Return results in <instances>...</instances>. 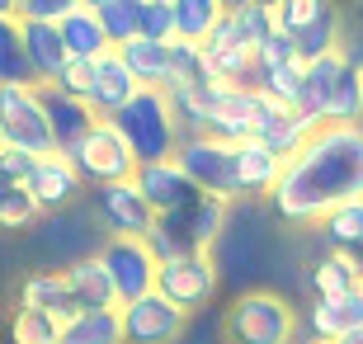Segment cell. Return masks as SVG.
<instances>
[{
  "label": "cell",
  "mask_w": 363,
  "mask_h": 344,
  "mask_svg": "<svg viewBox=\"0 0 363 344\" xmlns=\"http://www.w3.org/2000/svg\"><path fill=\"white\" fill-rule=\"evenodd\" d=\"M283 165L288 160L274 151L269 142H259V137H245V142H236V199L241 194H274L283 179Z\"/></svg>",
  "instance_id": "14"
},
{
  "label": "cell",
  "mask_w": 363,
  "mask_h": 344,
  "mask_svg": "<svg viewBox=\"0 0 363 344\" xmlns=\"http://www.w3.org/2000/svg\"><path fill=\"white\" fill-rule=\"evenodd\" d=\"M99 260H104L108 278H113V292H118V306L123 302H137L156 292V278H161V260L151 250L147 236H108L99 245Z\"/></svg>",
  "instance_id": "6"
},
{
  "label": "cell",
  "mask_w": 363,
  "mask_h": 344,
  "mask_svg": "<svg viewBox=\"0 0 363 344\" xmlns=\"http://www.w3.org/2000/svg\"><path fill=\"white\" fill-rule=\"evenodd\" d=\"M133 179H137V189L147 194V203H151L156 217L179 212V208H189V203L199 199V184L184 174L179 160H151V165H137Z\"/></svg>",
  "instance_id": "11"
},
{
  "label": "cell",
  "mask_w": 363,
  "mask_h": 344,
  "mask_svg": "<svg viewBox=\"0 0 363 344\" xmlns=\"http://www.w3.org/2000/svg\"><path fill=\"white\" fill-rule=\"evenodd\" d=\"M321 236L330 250H345V255H363V199L340 203L335 212L321 217Z\"/></svg>",
  "instance_id": "25"
},
{
  "label": "cell",
  "mask_w": 363,
  "mask_h": 344,
  "mask_svg": "<svg viewBox=\"0 0 363 344\" xmlns=\"http://www.w3.org/2000/svg\"><path fill=\"white\" fill-rule=\"evenodd\" d=\"M363 288V260L345 250H325L311 265V297H345V292Z\"/></svg>",
  "instance_id": "21"
},
{
  "label": "cell",
  "mask_w": 363,
  "mask_h": 344,
  "mask_svg": "<svg viewBox=\"0 0 363 344\" xmlns=\"http://www.w3.org/2000/svg\"><path fill=\"white\" fill-rule=\"evenodd\" d=\"M350 199H363V123L316 128L311 142L283 165L279 189L269 194L274 212L293 226H321L325 212Z\"/></svg>",
  "instance_id": "1"
},
{
  "label": "cell",
  "mask_w": 363,
  "mask_h": 344,
  "mask_svg": "<svg viewBox=\"0 0 363 344\" xmlns=\"http://www.w3.org/2000/svg\"><path fill=\"white\" fill-rule=\"evenodd\" d=\"M123 340L128 344H175L189 326V311L175 306L165 292H147L137 302H123Z\"/></svg>",
  "instance_id": "8"
},
{
  "label": "cell",
  "mask_w": 363,
  "mask_h": 344,
  "mask_svg": "<svg viewBox=\"0 0 363 344\" xmlns=\"http://www.w3.org/2000/svg\"><path fill=\"white\" fill-rule=\"evenodd\" d=\"M255 90H264L269 99L288 109H302V94H307V62H288V67H274V71H259Z\"/></svg>",
  "instance_id": "29"
},
{
  "label": "cell",
  "mask_w": 363,
  "mask_h": 344,
  "mask_svg": "<svg viewBox=\"0 0 363 344\" xmlns=\"http://www.w3.org/2000/svg\"><path fill=\"white\" fill-rule=\"evenodd\" d=\"M156 292H165L175 306L184 311H199L203 302H213L217 292V265L213 255H179V260H165L161 278H156Z\"/></svg>",
  "instance_id": "10"
},
{
  "label": "cell",
  "mask_w": 363,
  "mask_h": 344,
  "mask_svg": "<svg viewBox=\"0 0 363 344\" xmlns=\"http://www.w3.org/2000/svg\"><path fill=\"white\" fill-rule=\"evenodd\" d=\"M62 326H67V321L48 316V311L14 306V316H10V344H62Z\"/></svg>",
  "instance_id": "30"
},
{
  "label": "cell",
  "mask_w": 363,
  "mask_h": 344,
  "mask_svg": "<svg viewBox=\"0 0 363 344\" xmlns=\"http://www.w3.org/2000/svg\"><path fill=\"white\" fill-rule=\"evenodd\" d=\"M236 5H250V0H227V10H236ZM264 5H274V0H264Z\"/></svg>",
  "instance_id": "44"
},
{
  "label": "cell",
  "mask_w": 363,
  "mask_h": 344,
  "mask_svg": "<svg viewBox=\"0 0 363 344\" xmlns=\"http://www.w3.org/2000/svg\"><path fill=\"white\" fill-rule=\"evenodd\" d=\"M0 128L10 146H24L33 156H62L43 109V85H0Z\"/></svg>",
  "instance_id": "5"
},
{
  "label": "cell",
  "mask_w": 363,
  "mask_h": 344,
  "mask_svg": "<svg viewBox=\"0 0 363 344\" xmlns=\"http://www.w3.org/2000/svg\"><path fill=\"white\" fill-rule=\"evenodd\" d=\"M288 62H302V57H297V43L279 28V33H274V38L255 52V67H259V71H274V67H288ZM255 80H259V76H255Z\"/></svg>",
  "instance_id": "36"
},
{
  "label": "cell",
  "mask_w": 363,
  "mask_h": 344,
  "mask_svg": "<svg viewBox=\"0 0 363 344\" xmlns=\"http://www.w3.org/2000/svg\"><path fill=\"white\" fill-rule=\"evenodd\" d=\"M5 146H10V142H5V128H0V151H5Z\"/></svg>",
  "instance_id": "45"
},
{
  "label": "cell",
  "mask_w": 363,
  "mask_h": 344,
  "mask_svg": "<svg viewBox=\"0 0 363 344\" xmlns=\"http://www.w3.org/2000/svg\"><path fill=\"white\" fill-rule=\"evenodd\" d=\"M19 306H28V311H48V316L57 321H71L81 306H76V297H71L67 278H62V269H38V274H28L24 283H19Z\"/></svg>",
  "instance_id": "19"
},
{
  "label": "cell",
  "mask_w": 363,
  "mask_h": 344,
  "mask_svg": "<svg viewBox=\"0 0 363 344\" xmlns=\"http://www.w3.org/2000/svg\"><path fill=\"white\" fill-rule=\"evenodd\" d=\"M81 5H85V10H104L108 0H81Z\"/></svg>",
  "instance_id": "43"
},
{
  "label": "cell",
  "mask_w": 363,
  "mask_h": 344,
  "mask_svg": "<svg viewBox=\"0 0 363 344\" xmlns=\"http://www.w3.org/2000/svg\"><path fill=\"white\" fill-rule=\"evenodd\" d=\"M62 344H128L123 340V311L118 306L76 311V316L62 326Z\"/></svg>",
  "instance_id": "24"
},
{
  "label": "cell",
  "mask_w": 363,
  "mask_h": 344,
  "mask_svg": "<svg viewBox=\"0 0 363 344\" xmlns=\"http://www.w3.org/2000/svg\"><path fill=\"white\" fill-rule=\"evenodd\" d=\"M62 278H67V288H71V297H76L81 311H94V306H118V292H113V278H108L99 250L71 260V265L62 269Z\"/></svg>",
  "instance_id": "18"
},
{
  "label": "cell",
  "mask_w": 363,
  "mask_h": 344,
  "mask_svg": "<svg viewBox=\"0 0 363 344\" xmlns=\"http://www.w3.org/2000/svg\"><path fill=\"white\" fill-rule=\"evenodd\" d=\"M340 10V0H274V19L288 38H302L307 28H316L321 19Z\"/></svg>",
  "instance_id": "28"
},
{
  "label": "cell",
  "mask_w": 363,
  "mask_h": 344,
  "mask_svg": "<svg viewBox=\"0 0 363 344\" xmlns=\"http://www.w3.org/2000/svg\"><path fill=\"white\" fill-rule=\"evenodd\" d=\"M94 212L113 236H151V226H156V212H151L147 194L137 189V179L99 184L94 189Z\"/></svg>",
  "instance_id": "9"
},
{
  "label": "cell",
  "mask_w": 363,
  "mask_h": 344,
  "mask_svg": "<svg viewBox=\"0 0 363 344\" xmlns=\"http://www.w3.org/2000/svg\"><path fill=\"white\" fill-rule=\"evenodd\" d=\"M19 28H24V52H28V67H33V80L38 85H52L57 71L67 67V43H62V28L48 24V19H24L19 14Z\"/></svg>",
  "instance_id": "16"
},
{
  "label": "cell",
  "mask_w": 363,
  "mask_h": 344,
  "mask_svg": "<svg viewBox=\"0 0 363 344\" xmlns=\"http://www.w3.org/2000/svg\"><path fill=\"white\" fill-rule=\"evenodd\" d=\"M175 160L184 174L199 184V194H217V199H236V142H222L213 133H194L179 142Z\"/></svg>",
  "instance_id": "7"
},
{
  "label": "cell",
  "mask_w": 363,
  "mask_h": 344,
  "mask_svg": "<svg viewBox=\"0 0 363 344\" xmlns=\"http://www.w3.org/2000/svg\"><path fill=\"white\" fill-rule=\"evenodd\" d=\"M43 156H33V151H24V146H5V151H0V170L10 174V179H19V184H24L28 174H33V165H38Z\"/></svg>",
  "instance_id": "38"
},
{
  "label": "cell",
  "mask_w": 363,
  "mask_h": 344,
  "mask_svg": "<svg viewBox=\"0 0 363 344\" xmlns=\"http://www.w3.org/2000/svg\"><path fill=\"white\" fill-rule=\"evenodd\" d=\"M227 344H297V311L279 292H241L222 321Z\"/></svg>",
  "instance_id": "3"
},
{
  "label": "cell",
  "mask_w": 363,
  "mask_h": 344,
  "mask_svg": "<svg viewBox=\"0 0 363 344\" xmlns=\"http://www.w3.org/2000/svg\"><path fill=\"white\" fill-rule=\"evenodd\" d=\"M142 38L175 43V5L170 0H147L142 5Z\"/></svg>",
  "instance_id": "34"
},
{
  "label": "cell",
  "mask_w": 363,
  "mask_h": 344,
  "mask_svg": "<svg viewBox=\"0 0 363 344\" xmlns=\"http://www.w3.org/2000/svg\"><path fill=\"white\" fill-rule=\"evenodd\" d=\"M363 326V288L345 292V297H311L307 306V340L335 344L340 335H350Z\"/></svg>",
  "instance_id": "15"
},
{
  "label": "cell",
  "mask_w": 363,
  "mask_h": 344,
  "mask_svg": "<svg viewBox=\"0 0 363 344\" xmlns=\"http://www.w3.org/2000/svg\"><path fill=\"white\" fill-rule=\"evenodd\" d=\"M43 212H38V203H33V194H28L19 179H10V174L0 170V226L5 231H19V226H28V222H38Z\"/></svg>",
  "instance_id": "31"
},
{
  "label": "cell",
  "mask_w": 363,
  "mask_h": 344,
  "mask_svg": "<svg viewBox=\"0 0 363 344\" xmlns=\"http://www.w3.org/2000/svg\"><path fill=\"white\" fill-rule=\"evenodd\" d=\"M142 5H147V0H108L104 10H99L104 33H108V43H113V48L142 38Z\"/></svg>",
  "instance_id": "33"
},
{
  "label": "cell",
  "mask_w": 363,
  "mask_h": 344,
  "mask_svg": "<svg viewBox=\"0 0 363 344\" xmlns=\"http://www.w3.org/2000/svg\"><path fill=\"white\" fill-rule=\"evenodd\" d=\"M43 109H48V123H52V137H57V151H62V156L99 123V113H94L85 99H71V94L52 90V85H43Z\"/></svg>",
  "instance_id": "17"
},
{
  "label": "cell",
  "mask_w": 363,
  "mask_h": 344,
  "mask_svg": "<svg viewBox=\"0 0 363 344\" xmlns=\"http://www.w3.org/2000/svg\"><path fill=\"white\" fill-rule=\"evenodd\" d=\"M345 14H350V33H363V0H345Z\"/></svg>",
  "instance_id": "39"
},
{
  "label": "cell",
  "mask_w": 363,
  "mask_h": 344,
  "mask_svg": "<svg viewBox=\"0 0 363 344\" xmlns=\"http://www.w3.org/2000/svg\"><path fill=\"white\" fill-rule=\"evenodd\" d=\"M297 344H321V340H297Z\"/></svg>",
  "instance_id": "46"
},
{
  "label": "cell",
  "mask_w": 363,
  "mask_h": 344,
  "mask_svg": "<svg viewBox=\"0 0 363 344\" xmlns=\"http://www.w3.org/2000/svg\"><path fill=\"white\" fill-rule=\"evenodd\" d=\"M62 43H67L71 57H85V62H99L104 52H113V43H108L104 33V19H99V10H71L67 19H62Z\"/></svg>",
  "instance_id": "22"
},
{
  "label": "cell",
  "mask_w": 363,
  "mask_h": 344,
  "mask_svg": "<svg viewBox=\"0 0 363 344\" xmlns=\"http://www.w3.org/2000/svg\"><path fill=\"white\" fill-rule=\"evenodd\" d=\"M137 90H142L137 76L128 71V62H123L118 48H113V52H104L94 62V85H90V99H85V104H90L99 118H118L123 109L133 104Z\"/></svg>",
  "instance_id": "12"
},
{
  "label": "cell",
  "mask_w": 363,
  "mask_h": 344,
  "mask_svg": "<svg viewBox=\"0 0 363 344\" xmlns=\"http://www.w3.org/2000/svg\"><path fill=\"white\" fill-rule=\"evenodd\" d=\"M231 24H236V33H241V43H250V48H264V43L279 33V19H274V5H264V0H250V5H236L231 10Z\"/></svg>",
  "instance_id": "32"
},
{
  "label": "cell",
  "mask_w": 363,
  "mask_h": 344,
  "mask_svg": "<svg viewBox=\"0 0 363 344\" xmlns=\"http://www.w3.org/2000/svg\"><path fill=\"white\" fill-rule=\"evenodd\" d=\"M67 160L76 165V174H81L85 184H94V189L118 184V179H133L137 174V156H133V146H128V137L118 133L113 118L94 123L90 133L67 151Z\"/></svg>",
  "instance_id": "4"
},
{
  "label": "cell",
  "mask_w": 363,
  "mask_h": 344,
  "mask_svg": "<svg viewBox=\"0 0 363 344\" xmlns=\"http://www.w3.org/2000/svg\"><path fill=\"white\" fill-rule=\"evenodd\" d=\"M345 57H350L354 67L363 71V33H350V43H345Z\"/></svg>",
  "instance_id": "40"
},
{
  "label": "cell",
  "mask_w": 363,
  "mask_h": 344,
  "mask_svg": "<svg viewBox=\"0 0 363 344\" xmlns=\"http://www.w3.org/2000/svg\"><path fill=\"white\" fill-rule=\"evenodd\" d=\"M19 10H24V0H0V19H19Z\"/></svg>",
  "instance_id": "41"
},
{
  "label": "cell",
  "mask_w": 363,
  "mask_h": 344,
  "mask_svg": "<svg viewBox=\"0 0 363 344\" xmlns=\"http://www.w3.org/2000/svg\"><path fill=\"white\" fill-rule=\"evenodd\" d=\"M359 260H363V255H359Z\"/></svg>",
  "instance_id": "47"
},
{
  "label": "cell",
  "mask_w": 363,
  "mask_h": 344,
  "mask_svg": "<svg viewBox=\"0 0 363 344\" xmlns=\"http://www.w3.org/2000/svg\"><path fill=\"white\" fill-rule=\"evenodd\" d=\"M350 71V57H345V48L330 57H316V62H307V94H302V113L316 123H325V104H330V94H335L340 76Z\"/></svg>",
  "instance_id": "23"
},
{
  "label": "cell",
  "mask_w": 363,
  "mask_h": 344,
  "mask_svg": "<svg viewBox=\"0 0 363 344\" xmlns=\"http://www.w3.org/2000/svg\"><path fill=\"white\" fill-rule=\"evenodd\" d=\"M175 5V38L189 43H208L222 14H227V0H170Z\"/></svg>",
  "instance_id": "26"
},
{
  "label": "cell",
  "mask_w": 363,
  "mask_h": 344,
  "mask_svg": "<svg viewBox=\"0 0 363 344\" xmlns=\"http://www.w3.org/2000/svg\"><path fill=\"white\" fill-rule=\"evenodd\" d=\"M118 57L128 62V71L137 76L142 90H165L170 76H175V57H170V43H151V38H133L123 43Z\"/></svg>",
  "instance_id": "20"
},
{
  "label": "cell",
  "mask_w": 363,
  "mask_h": 344,
  "mask_svg": "<svg viewBox=\"0 0 363 344\" xmlns=\"http://www.w3.org/2000/svg\"><path fill=\"white\" fill-rule=\"evenodd\" d=\"M81 174H76V165H71L67 156H43L38 165H33V174L24 179V189L33 194V203H38V212H62L76 203V194H81Z\"/></svg>",
  "instance_id": "13"
},
{
  "label": "cell",
  "mask_w": 363,
  "mask_h": 344,
  "mask_svg": "<svg viewBox=\"0 0 363 344\" xmlns=\"http://www.w3.org/2000/svg\"><path fill=\"white\" fill-rule=\"evenodd\" d=\"M71 10H81V0H24V19H48V24H62Z\"/></svg>",
  "instance_id": "37"
},
{
  "label": "cell",
  "mask_w": 363,
  "mask_h": 344,
  "mask_svg": "<svg viewBox=\"0 0 363 344\" xmlns=\"http://www.w3.org/2000/svg\"><path fill=\"white\" fill-rule=\"evenodd\" d=\"M90 85H94V62H85V57H67V67L52 80V90L71 94V99H90Z\"/></svg>",
  "instance_id": "35"
},
{
  "label": "cell",
  "mask_w": 363,
  "mask_h": 344,
  "mask_svg": "<svg viewBox=\"0 0 363 344\" xmlns=\"http://www.w3.org/2000/svg\"><path fill=\"white\" fill-rule=\"evenodd\" d=\"M118 133L128 137L137 165H151V160H175L179 142H184V123H179L175 104L165 90H137L133 104L123 109L118 118Z\"/></svg>",
  "instance_id": "2"
},
{
  "label": "cell",
  "mask_w": 363,
  "mask_h": 344,
  "mask_svg": "<svg viewBox=\"0 0 363 344\" xmlns=\"http://www.w3.org/2000/svg\"><path fill=\"white\" fill-rule=\"evenodd\" d=\"M335 344H363V326H359V331H350V335H340Z\"/></svg>",
  "instance_id": "42"
},
{
  "label": "cell",
  "mask_w": 363,
  "mask_h": 344,
  "mask_svg": "<svg viewBox=\"0 0 363 344\" xmlns=\"http://www.w3.org/2000/svg\"><path fill=\"white\" fill-rule=\"evenodd\" d=\"M0 85H38L24 52V28L19 19H0Z\"/></svg>",
  "instance_id": "27"
}]
</instances>
